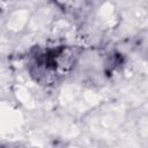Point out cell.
I'll return each mask as SVG.
<instances>
[{
  "label": "cell",
  "mask_w": 148,
  "mask_h": 148,
  "mask_svg": "<svg viewBox=\"0 0 148 148\" xmlns=\"http://www.w3.org/2000/svg\"><path fill=\"white\" fill-rule=\"evenodd\" d=\"M81 52L76 46L52 45L32 50L28 57V72L38 84L60 83L77 65Z\"/></svg>",
  "instance_id": "obj_1"
}]
</instances>
